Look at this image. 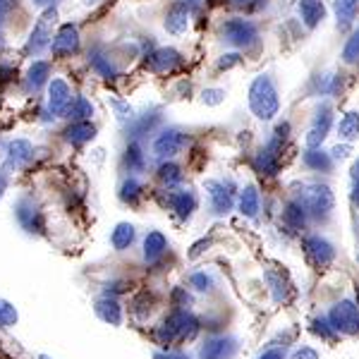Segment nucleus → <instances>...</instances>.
Listing matches in <instances>:
<instances>
[{"label":"nucleus","instance_id":"1","mask_svg":"<svg viewBox=\"0 0 359 359\" xmlns=\"http://www.w3.org/2000/svg\"><path fill=\"white\" fill-rule=\"evenodd\" d=\"M199 333V321L189 309L175 306V309L168 314L161 326L156 328V343L163 347H172L180 340H192Z\"/></svg>","mask_w":359,"mask_h":359},{"label":"nucleus","instance_id":"2","mask_svg":"<svg viewBox=\"0 0 359 359\" xmlns=\"http://www.w3.org/2000/svg\"><path fill=\"white\" fill-rule=\"evenodd\" d=\"M247 101L254 118L264 120V123L276 118L278 111H280V96H278L276 82L271 79V74H259V77L252 79Z\"/></svg>","mask_w":359,"mask_h":359},{"label":"nucleus","instance_id":"3","mask_svg":"<svg viewBox=\"0 0 359 359\" xmlns=\"http://www.w3.org/2000/svg\"><path fill=\"white\" fill-rule=\"evenodd\" d=\"M294 199L304 206V211L309 213V218H314V221H326L335 206V196L331 192V187L321 182L302 184V187L297 189V194H294Z\"/></svg>","mask_w":359,"mask_h":359},{"label":"nucleus","instance_id":"4","mask_svg":"<svg viewBox=\"0 0 359 359\" xmlns=\"http://www.w3.org/2000/svg\"><path fill=\"white\" fill-rule=\"evenodd\" d=\"M223 39L235 48H254L259 43V27L245 17H233L221 25Z\"/></svg>","mask_w":359,"mask_h":359},{"label":"nucleus","instance_id":"5","mask_svg":"<svg viewBox=\"0 0 359 359\" xmlns=\"http://www.w3.org/2000/svg\"><path fill=\"white\" fill-rule=\"evenodd\" d=\"M328 321H331V326L335 328V333L357 335L359 333V306L352 302V299H343V302L331 306Z\"/></svg>","mask_w":359,"mask_h":359},{"label":"nucleus","instance_id":"6","mask_svg":"<svg viewBox=\"0 0 359 359\" xmlns=\"http://www.w3.org/2000/svg\"><path fill=\"white\" fill-rule=\"evenodd\" d=\"M235 182L233 180H206V192L211 201V211L216 216H225L235 206Z\"/></svg>","mask_w":359,"mask_h":359},{"label":"nucleus","instance_id":"7","mask_svg":"<svg viewBox=\"0 0 359 359\" xmlns=\"http://www.w3.org/2000/svg\"><path fill=\"white\" fill-rule=\"evenodd\" d=\"M57 20L55 8H48L46 13L39 17V22L32 29V36H29L27 43V53H41L43 48H50V41H53V25Z\"/></svg>","mask_w":359,"mask_h":359},{"label":"nucleus","instance_id":"8","mask_svg":"<svg viewBox=\"0 0 359 359\" xmlns=\"http://www.w3.org/2000/svg\"><path fill=\"white\" fill-rule=\"evenodd\" d=\"M15 218L20 223V228L29 235H43L46 230V218L39 204H34V199H20L15 204Z\"/></svg>","mask_w":359,"mask_h":359},{"label":"nucleus","instance_id":"9","mask_svg":"<svg viewBox=\"0 0 359 359\" xmlns=\"http://www.w3.org/2000/svg\"><path fill=\"white\" fill-rule=\"evenodd\" d=\"M189 144V137L177 127H168L154 139V156L161 161H170Z\"/></svg>","mask_w":359,"mask_h":359},{"label":"nucleus","instance_id":"10","mask_svg":"<svg viewBox=\"0 0 359 359\" xmlns=\"http://www.w3.org/2000/svg\"><path fill=\"white\" fill-rule=\"evenodd\" d=\"M331 127H333L331 103H318L316 111H314V118H311L309 135H306V147H309V149H321V144L326 142Z\"/></svg>","mask_w":359,"mask_h":359},{"label":"nucleus","instance_id":"11","mask_svg":"<svg viewBox=\"0 0 359 359\" xmlns=\"http://www.w3.org/2000/svg\"><path fill=\"white\" fill-rule=\"evenodd\" d=\"M302 249H304L306 259H309L314 266H318V269H326V266H331L333 259H335L333 245L321 235H306L302 240Z\"/></svg>","mask_w":359,"mask_h":359},{"label":"nucleus","instance_id":"12","mask_svg":"<svg viewBox=\"0 0 359 359\" xmlns=\"http://www.w3.org/2000/svg\"><path fill=\"white\" fill-rule=\"evenodd\" d=\"M79 46H82V39H79V29H77V25L67 22V25H62L55 32L53 41H50V50H53L55 57H67V55L77 53Z\"/></svg>","mask_w":359,"mask_h":359},{"label":"nucleus","instance_id":"13","mask_svg":"<svg viewBox=\"0 0 359 359\" xmlns=\"http://www.w3.org/2000/svg\"><path fill=\"white\" fill-rule=\"evenodd\" d=\"M235 352H237L235 338L216 335V338H208L206 343L199 347V359H233Z\"/></svg>","mask_w":359,"mask_h":359},{"label":"nucleus","instance_id":"14","mask_svg":"<svg viewBox=\"0 0 359 359\" xmlns=\"http://www.w3.org/2000/svg\"><path fill=\"white\" fill-rule=\"evenodd\" d=\"M161 120H163V113H161V108H151V111H144L142 115H135V118L127 123V137L130 139H142L144 135H149V132H154L156 127L161 125Z\"/></svg>","mask_w":359,"mask_h":359},{"label":"nucleus","instance_id":"15","mask_svg":"<svg viewBox=\"0 0 359 359\" xmlns=\"http://www.w3.org/2000/svg\"><path fill=\"white\" fill-rule=\"evenodd\" d=\"M165 206H170V211L175 213L180 221H189L196 211V194L189 189H177V192H168Z\"/></svg>","mask_w":359,"mask_h":359},{"label":"nucleus","instance_id":"16","mask_svg":"<svg viewBox=\"0 0 359 359\" xmlns=\"http://www.w3.org/2000/svg\"><path fill=\"white\" fill-rule=\"evenodd\" d=\"M180 62H182V55H180V50L175 48H156L151 53L147 55V67L151 69L156 74H165V72H172Z\"/></svg>","mask_w":359,"mask_h":359},{"label":"nucleus","instance_id":"17","mask_svg":"<svg viewBox=\"0 0 359 359\" xmlns=\"http://www.w3.org/2000/svg\"><path fill=\"white\" fill-rule=\"evenodd\" d=\"M32 158H34V147L27 139H13L5 147V165L10 170H22Z\"/></svg>","mask_w":359,"mask_h":359},{"label":"nucleus","instance_id":"18","mask_svg":"<svg viewBox=\"0 0 359 359\" xmlns=\"http://www.w3.org/2000/svg\"><path fill=\"white\" fill-rule=\"evenodd\" d=\"M69 106H72V91H69L67 82L62 79H53L48 84V108L53 115H67Z\"/></svg>","mask_w":359,"mask_h":359},{"label":"nucleus","instance_id":"19","mask_svg":"<svg viewBox=\"0 0 359 359\" xmlns=\"http://www.w3.org/2000/svg\"><path fill=\"white\" fill-rule=\"evenodd\" d=\"M297 15L306 29H316L326 20V5L323 0H297Z\"/></svg>","mask_w":359,"mask_h":359},{"label":"nucleus","instance_id":"20","mask_svg":"<svg viewBox=\"0 0 359 359\" xmlns=\"http://www.w3.org/2000/svg\"><path fill=\"white\" fill-rule=\"evenodd\" d=\"M62 137H65V142L74 144V147H82V144H89L96 137V125H91V120L69 123L65 132H62Z\"/></svg>","mask_w":359,"mask_h":359},{"label":"nucleus","instance_id":"21","mask_svg":"<svg viewBox=\"0 0 359 359\" xmlns=\"http://www.w3.org/2000/svg\"><path fill=\"white\" fill-rule=\"evenodd\" d=\"M189 15H192V10L177 0V3L165 13V29L170 34H175V36H177V34H184V32H187V27H189Z\"/></svg>","mask_w":359,"mask_h":359},{"label":"nucleus","instance_id":"22","mask_svg":"<svg viewBox=\"0 0 359 359\" xmlns=\"http://www.w3.org/2000/svg\"><path fill=\"white\" fill-rule=\"evenodd\" d=\"M165 252H168V240L163 233L151 230V233L144 237V262L147 264H158Z\"/></svg>","mask_w":359,"mask_h":359},{"label":"nucleus","instance_id":"23","mask_svg":"<svg viewBox=\"0 0 359 359\" xmlns=\"http://www.w3.org/2000/svg\"><path fill=\"white\" fill-rule=\"evenodd\" d=\"M94 311H96V316L101 318V321L111 323V326H120V323H123V306H120V302L115 297L103 294V297L96 302Z\"/></svg>","mask_w":359,"mask_h":359},{"label":"nucleus","instance_id":"24","mask_svg":"<svg viewBox=\"0 0 359 359\" xmlns=\"http://www.w3.org/2000/svg\"><path fill=\"white\" fill-rule=\"evenodd\" d=\"M283 223L290 230H294V233H299V230H304L306 223H309V213L304 211V206L299 204L297 199H292L283 208Z\"/></svg>","mask_w":359,"mask_h":359},{"label":"nucleus","instance_id":"25","mask_svg":"<svg viewBox=\"0 0 359 359\" xmlns=\"http://www.w3.org/2000/svg\"><path fill=\"white\" fill-rule=\"evenodd\" d=\"M254 170L262 172L266 177H273L280 170V154L273 151V149L264 147L262 151L254 156Z\"/></svg>","mask_w":359,"mask_h":359},{"label":"nucleus","instance_id":"26","mask_svg":"<svg viewBox=\"0 0 359 359\" xmlns=\"http://www.w3.org/2000/svg\"><path fill=\"white\" fill-rule=\"evenodd\" d=\"M333 15L338 20V29H350L359 15V0H333Z\"/></svg>","mask_w":359,"mask_h":359},{"label":"nucleus","instance_id":"27","mask_svg":"<svg viewBox=\"0 0 359 359\" xmlns=\"http://www.w3.org/2000/svg\"><path fill=\"white\" fill-rule=\"evenodd\" d=\"M302 163L309 168V170H314V172H331L333 158H331V154L323 151V149H309V147H306L304 154H302Z\"/></svg>","mask_w":359,"mask_h":359},{"label":"nucleus","instance_id":"28","mask_svg":"<svg viewBox=\"0 0 359 359\" xmlns=\"http://www.w3.org/2000/svg\"><path fill=\"white\" fill-rule=\"evenodd\" d=\"M123 165L127 172H142L147 168V156H144V149L137 139H130L125 149V156H123Z\"/></svg>","mask_w":359,"mask_h":359},{"label":"nucleus","instance_id":"29","mask_svg":"<svg viewBox=\"0 0 359 359\" xmlns=\"http://www.w3.org/2000/svg\"><path fill=\"white\" fill-rule=\"evenodd\" d=\"M237 206H240V213L245 218H257L259 211H262V196H259L257 187H245L240 192V199H237Z\"/></svg>","mask_w":359,"mask_h":359},{"label":"nucleus","instance_id":"30","mask_svg":"<svg viewBox=\"0 0 359 359\" xmlns=\"http://www.w3.org/2000/svg\"><path fill=\"white\" fill-rule=\"evenodd\" d=\"M137 240V230L132 223H118L115 230L111 233V245L115 252H125V249L132 247V242Z\"/></svg>","mask_w":359,"mask_h":359},{"label":"nucleus","instance_id":"31","mask_svg":"<svg viewBox=\"0 0 359 359\" xmlns=\"http://www.w3.org/2000/svg\"><path fill=\"white\" fill-rule=\"evenodd\" d=\"M48 77H50V62L36 60L27 72V89L39 91L46 82H48Z\"/></svg>","mask_w":359,"mask_h":359},{"label":"nucleus","instance_id":"32","mask_svg":"<svg viewBox=\"0 0 359 359\" xmlns=\"http://www.w3.org/2000/svg\"><path fill=\"white\" fill-rule=\"evenodd\" d=\"M338 137L343 142H355L359 139V113L357 111H347L338 123Z\"/></svg>","mask_w":359,"mask_h":359},{"label":"nucleus","instance_id":"33","mask_svg":"<svg viewBox=\"0 0 359 359\" xmlns=\"http://www.w3.org/2000/svg\"><path fill=\"white\" fill-rule=\"evenodd\" d=\"M89 62H91V69H94L98 77H103V79L118 77V67H115L111 57L106 53H101V50H94V53L89 55Z\"/></svg>","mask_w":359,"mask_h":359},{"label":"nucleus","instance_id":"34","mask_svg":"<svg viewBox=\"0 0 359 359\" xmlns=\"http://www.w3.org/2000/svg\"><path fill=\"white\" fill-rule=\"evenodd\" d=\"M314 86L316 96H333L343 86V74H321V77L314 79Z\"/></svg>","mask_w":359,"mask_h":359},{"label":"nucleus","instance_id":"35","mask_svg":"<svg viewBox=\"0 0 359 359\" xmlns=\"http://www.w3.org/2000/svg\"><path fill=\"white\" fill-rule=\"evenodd\" d=\"M158 180L165 184L168 189L170 187H177L180 182H182V168H180L177 163H172V161H163V163L158 165Z\"/></svg>","mask_w":359,"mask_h":359},{"label":"nucleus","instance_id":"36","mask_svg":"<svg viewBox=\"0 0 359 359\" xmlns=\"http://www.w3.org/2000/svg\"><path fill=\"white\" fill-rule=\"evenodd\" d=\"M91 115H94V106H91L89 98L74 96V101H72V106H69L65 118H69L72 123H79V120H91Z\"/></svg>","mask_w":359,"mask_h":359},{"label":"nucleus","instance_id":"37","mask_svg":"<svg viewBox=\"0 0 359 359\" xmlns=\"http://www.w3.org/2000/svg\"><path fill=\"white\" fill-rule=\"evenodd\" d=\"M142 194H144V187L137 177H127L125 182L120 184V192H118V196L125 204H137V201L142 199Z\"/></svg>","mask_w":359,"mask_h":359},{"label":"nucleus","instance_id":"38","mask_svg":"<svg viewBox=\"0 0 359 359\" xmlns=\"http://www.w3.org/2000/svg\"><path fill=\"white\" fill-rule=\"evenodd\" d=\"M189 285H192L196 292H211L213 287H216V278L211 273H206V271H194V273L189 276Z\"/></svg>","mask_w":359,"mask_h":359},{"label":"nucleus","instance_id":"39","mask_svg":"<svg viewBox=\"0 0 359 359\" xmlns=\"http://www.w3.org/2000/svg\"><path fill=\"white\" fill-rule=\"evenodd\" d=\"M287 137H290V123L276 125L273 135H271V139L266 142V147L273 149V151L280 154V151H283V147H285V142H287Z\"/></svg>","mask_w":359,"mask_h":359},{"label":"nucleus","instance_id":"40","mask_svg":"<svg viewBox=\"0 0 359 359\" xmlns=\"http://www.w3.org/2000/svg\"><path fill=\"white\" fill-rule=\"evenodd\" d=\"M343 62H347V65H355V62H359V27L350 34V39L345 41Z\"/></svg>","mask_w":359,"mask_h":359},{"label":"nucleus","instance_id":"41","mask_svg":"<svg viewBox=\"0 0 359 359\" xmlns=\"http://www.w3.org/2000/svg\"><path fill=\"white\" fill-rule=\"evenodd\" d=\"M266 280H269L271 290H273V297L278 299V302H283V299L287 297V280L285 278L273 273V271H269V273H266Z\"/></svg>","mask_w":359,"mask_h":359},{"label":"nucleus","instance_id":"42","mask_svg":"<svg viewBox=\"0 0 359 359\" xmlns=\"http://www.w3.org/2000/svg\"><path fill=\"white\" fill-rule=\"evenodd\" d=\"M17 318H20V314H17L15 304H10L8 299L0 297V328H13Z\"/></svg>","mask_w":359,"mask_h":359},{"label":"nucleus","instance_id":"43","mask_svg":"<svg viewBox=\"0 0 359 359\" xmlns=\"http://www.w3.org/2000/svg\"><path fill=\"white\" fill-rule=\"evenodd\" d=\"M311 333L318 335L321 340H333L335 338V328L331 326V321H328V316H318L311 321Z\"/></svg>","mask_w":359,"mask_h":359},{"label":"nucleus","instance_id":"44","mask_svg":"<svg viewBox=\"0 0 359 359\" xmlns=\"http://www.w3.org/2000/svg\"><path fill=\"white\" fill-rule=\"evenodd\" d=\"M113 108H115V115H118L120 123H130V120L135 118V111H132L130 103H125V101H118V98H113Z\"/></svg>","mask_w":359,"mask_h":359},{"label":"nucleus","instance_id":"45","mask_svg":"<svg viewBox=\"0 0 359 359\" xmlns=\"http://www.w3.org/2000/svg\"><path fill=\"white\" fill-rule=\"evenodd\" d=\"M223 98H225L223 89H204L201 91V103H206V106H218V103H223Z\"/></svg>","mask_w":359,"mask_h":359},{"label":"nucleus","instance_id":"46","mask_svg":"<svg viewBox=\"0 0 359 359\" xmlns=\"http://www.w3.org/2000/svg\"><path fill=\"white\" fill-rule=\"evenodd\" d=\"M154 359H192L187 352L182 350H172V347H165V350L154 352Z\"/></svg>","mask_w":359,"mask_h":359},{"label":"nucleus","instance_id":"47","mask_svg":"<svg viewBox=\"0 0 359 359\" xmlns=\"http://www.w3.org/2000/svg\"><path fill=\"white\" fill-rule=\"evenodd\" d=\"M240 53H225L218 57V62H216V67L218 69H230V67H235V65H240Z\"/></svg>","mask_w":359,"mask_h":359},{"label":"nucleus","instance_id":"48","mask_svg":"<svg viewBox=\"0 0 359 359\" xmlns=\"http://www.w3.org/2000/svg\"><path fill=\"white\" fill-rule=\"evenodd\" d=\"M350 154H352V147H350L347 142H345V144H338V147H333V149H331V158H333V161H345Z\"/></svg>","mask_w":359,"mask_h":359},{"label":"nucleus","instance_id":"49","mask_svg":"<svg viewBox=\"0 0 359 359\" xmlns=\"http://www.w3.org/2000/svg\"><path fill=\"white\" fill-rule=\"evenodd\" d=\"M290 359H318V352L314 350V347L304 345V347H299V350H294Z\"/></svg>","mask_w":359,"mask_h":359},{"label":"nucleus","instance_id":"50","mask_svg":"<svg viewBox=\"0 0 359 359\" xmlns=\"http://www.w3.org/2000/svg\"><path fill=\"white\" fill-rule=\"evenodd\" d=\"M172 299H175V306H182V309H187V304L192 302V297H189L182 287H177V290L172 292Z\"/></svg>","mask_w":359,"mask_h":359},{"label":"nucleus","instance_id":"51","mask_svg":"<svg viewBox=\"0 0 359 359\" xmlns=\"http://www.w3.org/2000/svg\"><path fill=\"white\" fill-rule=\"evenodd\" d=\"M257 359H285V352L278 350V347H269V350H264Z\"/></svg>","mask_w":359,"mask_h":359},{"label":"nucleus","instance_id":"52","mask_svg":"<svg viewBox=\"0 0 359 359\" xmlns=\"http://www.w3.org/2000/svg\"><path fill=\"white\" fill-rule=\"evenodd\" d=\"M17 5V0H0V25H3V20L10 15V10H13Z\"/></svg>","mask_w":359,"mask_h":359},{"label":"nucleus","instance_id":"53","mask_svg":"<svg viewBox=\"0 0 359 359\" xmlns=\"http://www.w3.org/2000/svg\"><path fill=\"white\" fill-rule=\"evenodd\" d=\"M352 204L359 206V180H352V192H350Z\"/></svg>","mask_w":359,"mask_h":359},{"label":"nucleus","instance_id":"54","mask_svg":"<svg viewBox=\"0 0 359 359\" xmlns=\"http://www.w3.org/2000/svg\"><path fill=\"white\" fill-rule=\"evenodd\" d=\"M180 3H184L189 10H199L201 5H204V0H180Z\"/></svg>","mask_w":359,"mask_h":359},{"label":"nucleus","instance_id":"55","mask_svg":"<svg viewBox=\"0 0 359 359\" xmlns=\"http://www.w3.org/2000/svg\"><path fill=\"white\" fill-rule=\"evenodd\" d=\"M5 189H8V177H5L3 172H0V199H3Z\"/></svg>","mask_w":359,"mask_h":359},{"label":"nucleus","instance_id":"56","mask_svg":"<svg viewBox=\"0 0 359 359\" xmlns=\"http://www.w3.org/2000/svg\"><path fill=\"white\" fill-rule=\"evenodd\" d=\"M34 5H39V8H43V5H53V3H57V0H32Z\"/></svg>","mask_w":359,"mask_h":359},{"label":"nucleus","instance_id":"57","mask_svg":"<svg viewBox=\"0 0 359 359\" xmlns=\"http://www.w3.org/2000/svg\"><path fill=\"white\" fill-rule=\"evenodd\" d=\"M352 180H359V161H355V165H352Z\"/></svg>","mask_w":359,"mask_h":359},{"label":"nucleus","instance_id":"58","mask_svg":"<svg viewBox=\"0 0 359 359\" xmlns=\"http://www.w3.org/2000/svg\"><path fill=\"white\" fill-rule=\"evenodd\" d=\"M84 3H86V5H96L98 0H84Z\"/></svg>","mask_w":359,"mask_h":359},{"label":"nucleus","instance_id":"59","mask_svg":"<svg viewBox=\"0 0 359 359\" xmlns=\"http://www.w3.org/2000/svg\"><path fill=\"white\" fill-rule=\"evenodd\" d=\"M39 359H50V357H46V355H39Z\"/></svg>","mask_w":359,"mask_h":359},{"label":"nucleus","instance_id":"60","mask_svg":"<svg viewBox=\"0 0 359 359\" xmlns=\"http://www.w3.org/2000/svg\"><path fill=\"white\" fill-rule=\"evenodd\" d=\"M357 259H359V254H357Z\"/></svg>","mask_w":359,"mask_h":359}]
</instances>
